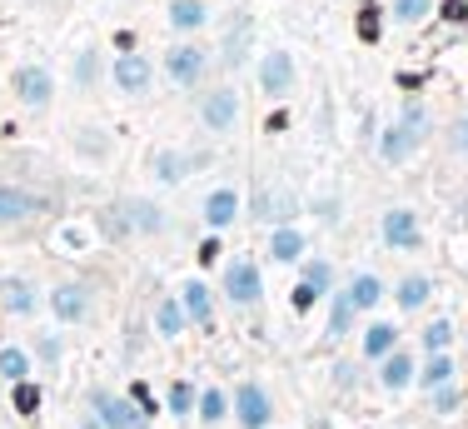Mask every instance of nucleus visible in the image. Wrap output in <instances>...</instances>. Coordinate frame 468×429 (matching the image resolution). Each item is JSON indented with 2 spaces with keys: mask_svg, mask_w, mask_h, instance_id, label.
I'll return each instance as SVG.
<instances>
[{
  "mask_svg": "<svg viewBox=\"0 0 468 429\" xmlns=\"http://www.w3.org/2000/svg\"><path fill=\"white\" fill-rule=\"evenodd\" d=\"M424 140H429V115L419 110V105H408V110H403V120L384 130V145H379V150H384V160H389V165H403V160L414 155Z\"/></svg>",
  "mask_w": 468,
  "mask_h": 429,
  "instance_id": "1",
  "label": "nucleus"
},
{
  "mask_svg": "<svg viewBox=\"0 0 468 429\" xmlns=\"http://www.w3.org/2000/svg\"><path fill=\"white\" fill-rule=\"evenodd\" d=\"M90 404H95V414H100L105 429H145V414L130 409L125 399H115V395H90Z\"/></svg>",
  "mask_w": 468,
  "mask_h": 429,
  "instance_id": "2",
  "label": "nucleus"
},
{
  "mask_svg": "<svg viewBox=\"0 0 468 429\" xmlns=\"http://www.w3.org/2000/svg\"><path fill=\"white\" fill-rule=\"evenodd\" d=\"M200 115H204L209 130H229L234 120H240V95L234 90H209L204 105H200Z\"/></svg>",
  "mask_w": 468,
  "mask_h": 429,
  "instance_id": "3",
  "label": "nucleus"
},
{
  "mask_svg": "<svg viewBox=\"0 0 468 429\" xmlns=\"http://www.w3.org/2000/svg\"><path fill=\"white\" fill-rule=\"evenodd\" d=\"M224 295H229L234 305H254V300H259V270H254L249 260L229 264V275H224Z\"/></svg>",
  "mask_w": 468,
  "mask_h": 429,
  "instance_id": "4",
  "label": "nucleus"
},
{
  "mask_svg": "<svg viewBox=\"0 0 468 429\" xmlns=\"http://www.w3.org/2000/svg\"><path fill=\"white\" fill-rule=\"evenodd\" d=\"M164 65H169L174 85H195V80L204 75V50H200V45H174Z\"/></svg>",
  "mask_w": 468,
  "mask_h": 429,
  "instance_id": "5",
  "label": "nucleus"
},
{
  "mask_svg": "<svg viewBox=\"0 0 468 429\" xmlns=\"http://www.w3.org/2000/svg\"><path fill=\"white\" fill-rule=\"evenodd\" d=\"M234 404H240V424H245V429H264V424H269V395H264L259 385H240Z\"/></svg>",
  "mask_w": 468,
  "mask_h": 429,
  "instance_id": "6",
  "label": "nucleus"
},
{
  "mask_svg": "<svg viewBox=\"0 0 468 429\" xmlns=\"http://www.w3.org/2000/svg\"><path fill=\"white\" fill-rule=\"evenodd\" d=\"M289 80H294V60H289L284 50H269L264 65H259V85H264L269 95H284V90H289Z\"/></svg>",
  "mask_w": 468,
  "mask_h": 429,
  "instance_id": "7",
  "label": "nucleus"
},
{
  "mask_svg": "<svg viewBox=\"0 0 468 429\" xmlns=\"http://www.w3.org/2000/svg\"><path fill=\"white\" fill-rule=\"evenodd\" d=\"M384 240L408 250V245H419V225H414V214L408 210H389V220H384Z\"/></svg>",
  "mask_w": 468,
  "mask_h": 429,
  "instance_id": "8",
  "label": "nucleus"
},
{
  "mask_svg": "<svg viewBox=\"0 0 468 429\" xmlns=\"http://www.w3.org/2000/svg\"><path fill=\"white\" fill-rule=\"evenodd\" d=\"M15 95H20L25 105H45V100H50V75H45V70H30V65L15 70Z\"/></svg>",
  "mask_w": 468,
  "mask_h": 429,
  "instance_id": "9",
  "label": "nucleus"
},
{
  "mask_svg": "<svg viewBox=\"0 0 468 429\" xmlns=\"http://www.w3.org/2000/svg\"><path fill=\"white\" fill-rule=\"evenodd\" d=\"M35 210H40V200L30 190H0V220H6V225L25 220V214H35Z\"/></svg>",
  "mask_w": 468,
  "mask_h": 429,
  "instance_id": "10",
  "label": "nucleus"
},
{
  "mask_svg": "<svg viewBox=\"0 0 468 429\" xmlns=\"http://www.w3.org/2000/svg\"><path fill=\"white\" fill-rule=\"evenodd\" d=\"M0 305L11 314H35V290L25 280H0Z\"/></svg>",
  "mask_w": 468,
  "mask_h": 429,
  "instance_id": "11",
  "label": "nucleus"
},
{
  "mask_svg": "<svg viewBox=\"0 0 468 429\" xmlns=\"http://www.w3.org/2000/svg\"><path fill=\"white\" fill-rule=\"evenodd\" d=\"M115 85H120V90H130V95H140V90L150 85V65H145L140 56H125L120 65H115Z\"/></svg>",
  "mask_w": 468,
  "mask_h": 429,
  "instance_id": "12",
  "label": "nucleus"
},
{
  "mask_svg": "<svg viewBox=\"0 0 468 429\" xmlns=\"http://www.w3.org/2000/svg\"><path fill=\"white\" fill-rule=\"evenodd\" d=\"M234 210H240V200H234V190H214L209 200H204V220L219 230V225H229L234 220Z\"/></svg>",
  "mask_w": 468,
  "mask_h": 429,
  "instance_id": "13",
  "label": "nucleus"
},
{
  "mask_svg": "<svg viewBox=\"0 0 468 429\" xmlns=\"http://www.w3.org/2000/svg\"><path fill=\"white\" fill-rule=\"evenodd\" d=\"M55 314H60V325H75V319L85 314V295H80V285H60V290H55Z\"/></svg>",
  "mask_w": 468,
  "mask_h": 429,
  "instance_id": "14",
  "label": "nucleus"
},
{
  "mask_svg": "<svg viewBox=\"0 0 468 429\" xmlns=\"http://www.w3.org/2000/svg\"><path fill=\"white\" fill-rule=\"evenodd\" d=\"M204 0H174V6H169V20L174 25H180V30H195V25H204Z\"/></svg>",
  "mask_w": 468,
  "mask_h": 429,
  "instance_id": "15",
  "label": "nucleus"
},
{
  "mask_svg": "<svg viewBox=\"0 0 468 429\" xmlns=\"http://www.w3.org/2000/svg\"><path fill=\"white\" fill-rule=\"evenodd\" d=\"M185 170H190V160H180L174 150H160L155 155V175L164 180V185H174V180H185Z\"/></svg>",
  "mask_w": 468,
  "mask_h": 429,
  "instance_id": "16",
  "label": "nucleus"
},
{
  "mask_svg": "<svg viewBox=\"0 0 468 429\" xmlns=\"http://www.w3.org/2000/svg\"><path fill=\"white\" fill-rule=\"evenodd\" d=\"M379 295H384V285H379L374 275H359L354 290H349V305H354V309H369V305H379Z\"/></svg>",
  "mask_w": 468,
  "mask_h": 429,
  "instance_id": "17",
  "label": "nucleus"
},
{
  "mask_svg": "<svg viewBox=\"0 0 468 429\" xmlns=\"http://www.w3.org/2000/svg\"><path fill=\"white\" fill-rule=\"evenodd\" d=\"M408 374H414V359H408V354H389V359H384V385H389V390H403Z\"/></svg>",
  "mask_w": 468,
  "mask_h": 429,
  "instance_id": "18",
  "label": "nucleus"
},
{
  "mask_svg": "<svg viewBox=\"0 0 468 429\" xmlns=\"http://www.w3.org/2000/svg\"><path fill=\"white\" fill-rule=\"evenodd\" d=\"M185 309L195 314V325H209V290L195 280V285H185Z\"/></svg>",
  "mask_w": 468,
  "mask_h": 429,
  "instance_id": "19",
  "label": "nucleus"
},
{
  "mask_svg": "<svg viewBox=\"0 0 468 429\" xmlns=\"http://www.w3.org/2000/svg\"><path fill=\"white\" fill-rule=\"evenodd\" d=\"M269 250H274V260H299V250H304V240H299L294 230H274V240H269Z\"/></svg>",
  "mask_w": 468,
  "mask_h": 429,
  "instance_id": "20",
  "label": "nucleus"
},
{
  "mask_svg": "<svg viewBox=\"0 0 468 429\" xmlns=\"http://www.w3.org/2000/svg\"><path fill=\"white\" fill-rule=\"evenodd\" d=\"M424 300H429V280H424V275H414V280L398 285V305H403V309H419Z\"/></svg>",
  "mask_w": 468,
  "mask_h": 429,
  "instance_id": "21",
  "label": "nucleus"
},
{
  "mask_svg": "<svg viewBox=\"0 0 468 429\" xmlns=\"http://www.w3.org/2000/svg\"><path fill=\"white\" fill-rule=\"evenodd\" d=\"M125 214H130V225H135V230H160V210H150L145 200H130V205H125Z\"/></svg>",
  "mask_w": 468,
  "mask_h": 429,
  "instance_id": "22",
  "label": "nucleus"
},
{
  "mask_svg": "<svg viewBox=\"0 0 468 429\" xmlns=\"http://www.w3.org/2000/svg\"><path fill=\"white\" fill-rule=\"evenodd\" d=\"M389 345H394V325H374L369 335H364V354H389Z\"/></svg>",
  "mask_w": 468,
  "mask_h": 429,
  "instance_id": "23",
  "label": "nucleus"
},
{
  "mask_svg": "<svg viewBox=\"0 0 468 429\" xmlns=\"http://www.w3.org/2000/svg\"><path fill=\"white\" fill-rule=\"evenodd\" d=\"M394 15H398L403 25H414V20L429 15V0H394Z\"/></svg>",
  "mask_w": 468,
  "mask_h": 429,
  "instance_id": "24",
  "label": "nucleus"
},
{
  "mask_svg": "<svg viewBox=\"0 0 468 429\" xmlns=\"http://www.w3.org/2000/svg\"><path fill=\"white\" fill-rule=\"evenodd\" d=\"M185 330V309L180 305H160V335H180Z\"/></svg>",
  "mask_w": 468,
  "mask_h": 429,
  "instance_id": "25",
  "label": "nucleus"
},
{
  "mask_svg": "<svg viewBox=\"0 0 468 429\" xmlns=\"http://www.w3.org/2000/svg\"><path fill=\"white\" fill-rule=\"evenodd\" d=\"M448 374H453V359L434 354V359H429V369H424V385L434 390V385H443V380H448Z\"/></svg>",
  "mask_w": 468,
  "mask_h": 429,
  "instance_id": "26",
  "label": "nucleus"
},
{
  "mask_svg": "<svg viewBox=\"0 0 468 429\" xmlns=\"http://www.w3.org/2000/svg\"><path fill=\"white\" fill-rule=\"evenodd\" d=\"M95 70H100V56H95V50H80V60H75V80H80V85H95Z\"/></svg>",
  "mask_w": 468,
  "mask_h": 429,
  "instance_id": "27",
  "label": "nucleus"
},
{
  "mask_svg": "<svg viewBox=\"0 0 468 429\" xmlns=\"http://www.w3.org/2000/svg\"><path fill=\"white\" fill-rule=\"evenodd\" d=\"M25 364H30V359H25L20 350H6V354H0V374H6V380H20Z\"/></svg>",
  "mask_w": 468,
  "mask_h": 429,
  "instance_id": "28",
  "label": "nucleus"
},
{
  "mask_svg": "<svg viewBox=\"0 0 468 429\" xmlns=\"http://www.w3.org/2000/svg\"><path fill=\"white\" fill-rule=\"evenodd\" d=\"M359 40H369V45L379 40V6H364L359 11Z\"/></svg>",
  "mask_w": 468,
  "mask_h": 429,
  "instance_id": "29",
  "label": "nucleus"
},
{
  "mask_svg": "<svg viewBox=\"0 0 468 429\" xmlns=\"http://www.w3.org/2000/svg\"><path fill=\"white\" fill-rule=\"evenodd\" d=\"M15 409H20V414H35V409H40V390H35V385H15Z\"/></svg>",
  "mask_w": 468,
  "mask_h": 429,
  "instance_id": "30",
  "label": "nucleus"
},
{
  "mask_svg": "<svg viewBox=\"0 0 468 429\" xmlns=\"http://www.w3.org/2000/svg\"><path fill=\"white\" fill-rule=\"evenodd\" d=\"M200 414L214 424V419H224V395L219 390H204V399H200Z\"/></svg>",
  "mask_w": 468,
  "mask_h": 429,
  "instance_id": "31",
  "label": "nucleus"
},
{
  "mask_svg": "<svg viewBox=\"0 0 468 429\" xmlns=\"http://www.w3.org/2000/svg\"><path fill=\"white\" fill-rule=\"evenodd\" d=\"M349 314H354V305H349V295H344V300L334 305V319H329V335H334V340L349 330Z\"/></svg>",
  "mask_w": 468,
  "mask_h": 429,
  "instance_id": "32",
  "label": "nucleus"
},
{
  "mask_svg": "<svg viewBox=\"0 0 468 429\" xmlns=\"http://www.w3.org/2000/svg\"><path fill=\"white\" fill-rule=\"evenodd\" d=\"M304 285H309V290H319V295L329 290V264H324V260H314L309 270H304Z\"/></svg>",
  "mask_w": 468,
  "mask_h": 429,
  "instance_id": "33",
  "label": "nucleus"
},
{
  "mask_svg": "<svg viewBox=\"0 0 468 429\" xmlns=\"http://www.w3.org/2000/svg\"><path fill=\"white\" fill-rule=\"evenodd\" d=\"M448 335H453V330L438 319V325H429V330H424V345H429V350H443V345H448Z\"/></svg>",
  "mask_w": 468,
  "mask_h": 429,
  "instance_id": "34",
  "label": "nucleus"
},
{
  "mask_svg": "<svg viewBox=\"0 0 468 429\" xmlns=\"http://www.w3.org/2000/svg\"><path fill=\"white\" fill-rule=\"evenodd\" d=\"M190 399H195L190 385H174V390H169V409H174V414H190Z\"/></svg>",
  "mask_w": 468,
  "mask_h": 429,
  "instance_id": "35",
  "label": "nucleus"
},
{
  "mask_svg": "<svg viewBox=\"0 0 468 429\" xmlns=\"http://www.w3.org/2000/svg\"><path fill=\"white\" fill-rule=\"evenodd\" d=\"M443 20H468V0H443Z\"/></svg>",
  "mask_w": 468,
  "mask_h": 429,
  "instance_id": "36",
  "label": "nucleus"
},
{
  "mask_svg": "<svg viewBox=\"0 0 468 429\" xmlns=\"http://www.w3.org/2000/svg\"><path fill=\"white\" fill-rule=\"evenodd\" d=\"M135 404H140V409H155V399H150V385H135Z\"/></svg>",
  "mask_w": 468,
  "mask_h": 429,
  "instance_id": "37",
  "label": "nucleus"
},
{
  "mask_svg": "<svg viewBox=\"0 0 468 429\" xmlns=\"http://www.w3.org/2000/svg\"><path fill=\"white\" fill-rule=\"evenodd\" d=\"M434 404H438V409H453V404H458V395H453V390H438V395H434Z\"/></svg>",
  "mask_w": 468,
  "mask_h": 429,
  "instance_id": "38",
  "label": "nucleus"
},
{
  "mask_svg": "<svg viewBox=\"0 0 468 429\" xmlns=\"http://www.w3.org/2000/svg\"><path fill=\"white\" fill-rule=\"evenodd\" d=\"M453 145H458V150H468V120H458V125H453Z\"/></svg>",
  "mask_w": 468,
  "mask_h": 429,
  "instance_id": "39",
  "label": "nucleus"
},
{
  "mask_svg": "<svg viewBox=\"0 0 468 429\" xmlns=\"http://www.w3.org/2000/svg\"><path fill=\"white\" fill-rule=\"evenodd\" d=\"M85 429H105V424H95V419H90V424H85Z\"/></svg>",
  "mask_w": 468,
  "mask_h": 429,
  "instance_id": "40",
  "label": "nucleus"
},
{
  "mask_svg": "<svg viewBox=\"0 0 468 429\" xmlns=\"http://www.w3.org/2000/svg\"><path fill=\"white\" fill-rule=\"evenodd\" d=\"M319 429H329V424H319Z\"/></svg>",
  "mask_w": 468,
  "mask_h": 429,
  "instance_id": "41",
  "label": "nucleus"
}]
</instances>
